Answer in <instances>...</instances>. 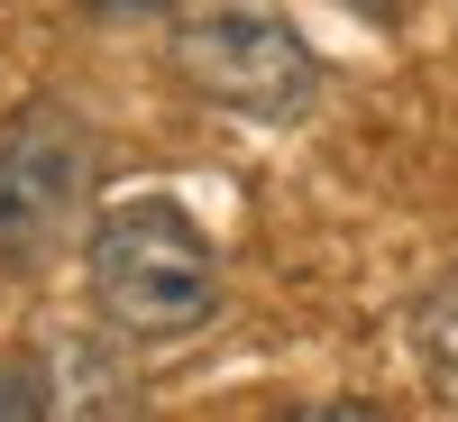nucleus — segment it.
I'll return each mask as SVG.
<instances>
[{"label": "nucleus", "mask_w": 458, "mask_h": 422, "mask_svg": "<svg viewBox=\"0 0 458 422\" xmlns=\"http://www.w3.org/2000/svg\"><path fill=\"white\" fill-rule=\"evenodd\" d=\"M83 276H92V313L138 340V349H165V340H193L220 313V257H211V229L165 202V194H138V202H110L83 239Z\"/></svg>", "instance_id": "f257e3e1"}, {"label": "nucleus", "mask_w": 458, "mask_h": 422, "mask_svg": "<svg viewBox=\"0 0 458 422\" xmlns=\"http://www.w3.org/2000/svg\"><path fill=\"white\" fill-rule=\"evenodd\" d=\"M165 65L229 120H293L321 92V56L302 47L284 0H174Z\"/></svg>", "instance_id": "f03ea898"}, {"label": "nucleus", "mask_w": 458, "mask_h": 422, "mask_svg": "<svg viewBox=\"0 0 458 422\" xmlns=\"http://www.w3.org/2000/svg\"><path fill=\"white\" fill-rule=\"evenodd\" d=\"M101 147L64 101H19L0 120V276H37L73 248L92 211Z\"/></svg>", "instance_id": "7ed1b4c3"}, {"label": "nucleus", "mask_w": 458, "mask_h": 422, "mask_svg": "<svg viewBox=\"0 0 458 422\" xmlns=\"http://www.w3.org/2000/svg\"><path fill=\"white\" fill-rule=\"evenodd\" d=\"M422 367H431V395L458 413V276L431 285V303H422Z\"/></svg>", "instance_id": "20e7f679"}, {"label": "nucleus", "mask_w": 458, "mask_h": 422, "mask_svg": "<svg viewBox=\"0 0 458 422\" xmlns=\"http://www.w3.org/2000/svg\"><path fill=\"white\" fill-rule=\"evenodd\" d=\"M0 413H55V386L37 367H10V376H0Z\"/></svg>", "instance_id": "39448f33"}, {"label": "nucleus", "mask_w": 458, "mask_h": 422, "mask_svg": "<svg viewBox=\"0 0 458 422\" xmlns=\"http://www.w3.org/2000/svg\"><path fill=\"white\" fill-rule=\"evenodd\" d=\"M92 19H147V10H165V0H83Z\"/></svg>", "instance_id": "423d86ee"}]
</instances>
